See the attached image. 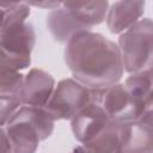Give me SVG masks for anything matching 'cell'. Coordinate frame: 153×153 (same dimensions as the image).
I'll return each instance as SVG.
<instances>
[{
    "mask_svg": "<svg viewBox=\"0 0 153 153\" xmlns=\"http://www.w3.org/2000/svg\"><path fill=\"white\" fill-rule=\"evenodd\" d=\"M63 57L72 78L91 90L117 84L124 74L117 44L92 30L72 37Z\"/></svg>",
    "mask_w": 153,
    "mask_h": 153,
    "instance_id": "6da1fadb",
    "label": "cell"
},
{
    "mask_svg": "<svg viewBox=\"0 0 153 153\" xmlns=\"http://www.w3.org/2000/svg\"><path fill=\"white\" fill-rule=\"evenodd\" d=\"M26 2H5V19L0 30V68L23 72L31 65L36 31L27 19Z\"/></svg>",
    "mask_w": 153,
    "mask_h": 153,
    "instance_id": "7a4b0ae2",
    "label": "cell"
},
{
    "mask_svg": "<svg viewBox=\"0 0 153 153\" xmlns=\"http://www.w3.org/2000/svg\"><path fill=\"white\" fill-rule=\"evenodd\" d=\"M109 1H63L47 14V29L53 39L66 44L80 32L91 31L105 20Z\"/></svg>",
    "mask_w": 153,
    "mask_h": 153,
    "instance_id": "3957f363",
    "label": "cell"
},
{
    "mask_svg": "<svg viewBox=\"0 0 153 153\" xmlns=\"http://www.w3.org/2000/svg\"><path fill=\"white\" fill-rule=\"evenodd\" d=\"M55 121L44 108L22 105L6 123L12 153H36L39 143L51 136Z\"/></svg>",
    "mask_w": 153,
    "mask_h": 153,
    "instance_id": "277c9868",
    "label": "cell"
},
{
    "mask_svg": "<svg viewBox=\"0 0 153 153\" xmlns=\"http://www.w3.org/2000/svg\"><path fill=\"white\" fill-rule=\"evenodd\" d=\"M117 47L124 72L131 74L152 68L153 23L151 18L140 19L134 26L120 35Z\"/></svg>",
    "mask_w": 153,
    "mask_h": 153,
    "instance_id": "5b68a950",
    "label": "cell"
},
{
    "mask_svg": "<svg viewBox=\"0 0 153 153\" xmlns=\"http://www.w3.org/2000/svg\"><path fill=\"white\" fill-rule=\"evenodd\" d=\"M91 102L99 105L105 115L117 123L140 121L147 112L153 110L136 100L121 82L104 88L91 90Z\"/></svg>",
    "mask_w": 153,
    "mask_h": 153,
    "instance_id": "8992f818",
    "label": "cell"
},
{
    "mask_svg": "<svg viewBox=\"0 0 153 153\" xmlns=\"http://www.w3.org/2000/svg\"><path fill=\"white\" fill-rule=\"evenodd\" d=\"M91 103V88L73 78L60 80L44 109L56 121H71L79 111Z\"/></svg>",
    "mask_w": 153,
    "mask_h": 153,
    "instance_id": "52a82bcc",
    "label": "cell"
},
{
    "mask_svg": "<svg viewBox=\"0 0 153 153\" xmlns=\"http://www.w3.org/2000/svg\"><path fill=\"white\" fill-rule=\"evenodd\" d=\"M55 85L56 81L50 73L41 68H31L24 74L23 85L18 94L19 99L23 105L44 108L53 94Z\"/></svg>",
    "mask_w": 153,
    "mask_h": 153,
    "instance_id": "ba28073f",
    "label": "cell"
},
{
    "mask_svg": "<svg viewBox=\"0 0 153 153\" xmlns=\"http://www.w3.org/2000/svg\"><path fill=\"white\" fill-rule=\"evenodd\" d=\"M110 122L102 108L91 102L71 120V129L76 141L84 145L97 136Z\"/></svg>",
    "mask_w": 153,
    "mask_h": 153,
    "instance_id": "9c48e42d",
    "label": "cell"
},
{
    "mask_svg": "<svg viewBox=\"0 0 153 153\" xmlns=\"http://www.w3.org/2000/svg\"><path fill=\"white\" fill-rule=\"evenodd\" d=\"M153 110L140 121L123 123L121 153H153Z\"/></svg>",
    "mask_w": 153,
    "mask_h": 153,
    "instance_id": "30bf717a",
    "label": "cell"
},
{
    "mask_svg": "<svg viewBox=\"0 0 153 153\" xmlns=\"http://www.w3.org/2000/svg\"><path fill=\"white\" fill-rule=\"evenodd\" d=\"M145 8V1H115L109 4L105 16L109 31L120 36L142 19Z\"/></svg>",
    "mask_w": 153,
    "mask_h": 153,
    "instance_id": "8fae6325",
    "label": "cell"
},
{
    "mask_svg": "<svg viewBox=\"0 0 153 153\" xmlns=\"http://www.w3.org/2000/svg\"><path fill=\"white\" fill-rule=\"evenodd\" d=\"M123 123L110 122L97 136L82 146L90 153H121Z\"/></svg>",
    "mask_w": 153,
    "mask_h": 153,
    "instance_id": "7c38bea8",
    "label": "cell"
},
{
    "mask_svg": "<svg viewBox=\"0 0 153 153\" xmlns=\"http://www.w3.org/2000/svg\"><path fill=\"white\" fill-rule=\"evenodd\" d=\"M127 91L140 103L145 104L148 108L153 105V96H152V87H153V75L152 68L143 69L136 73L129 74V76L123 82Z\"/></svg>",
    "mask_w": 153,
    "mask_h": 153,
    "instance_id": "4fadbf2b",
    "label": "cell"
},
{
    "mask_svg": "<svg viewBox=\"0 0 153 153\" xmlns=\"http://www.w3.org/2000/svg\"><path fill=\"white\" fill-rule=\"evenodd\" d=\"M23 80V72L0 68V94H19Z\"/></svg>",
    "mask_w": 153,
    "mask_h": 153,
    "instance_id": "5bb4252c",
    "label": "cell"
},
{
    "mask_svg": "<svg viewBox=\"0 0 153 153\" xmlns=\"http://www.w3.org/2000/svg\"><path fill=\"white\" fill-rule=\"evenodd\" d=\"M22 105L18 94H0V127H5Z\"/></svg>",
    "mask_w": 153,
    "mask_h": 153,
    "instance_id": "9a60e30c",
    "label": "cell"
},
{
    "mask_svg": "<svg viewBox=\"0 0 153 153\" xmlns=\"http://www.w3.org/2000/svg\"><path fill=\"white\" fill-rule=\"evenodd\" d=\"M0 153H12V147L4 127H0Z\"/></svg>",
    "mask_w": 153,
    "mask_h": 153,
    "instance_id": "2e32d148",
    "label": "cell"
},
{
    "mask_svg": "<svg viewBox=\"0 0 153 153\" xmlns=\"http://www.w3.org/2000/svg\"><path fill=\"white\" fill-rule=\"evenodd\" d=\"M30 7L33 6V7H42V8H45V10H54L56 7H59L61 5V1H29L26 2Z\"/></svg>",
    "mask_w": 153,
    "mask_h": 153,
    "instance_id": "e0dca14e",
    "label": "cell"
},
{
    "mask_svg": "<svg viewBox=\"0 0 153 153\" xmlns=\"http://www.w3.org/2000/svg\"><path fill=\"white\" fill-rule=\"evenodd\" d=\"M4 19H5V2H0V30L2 27Z\"/></svg>",
    "mask_w": 153,
    "mask_h": 153,
    "instance_id": "ac0fdd59",
    "label": "cell"
},
{
    "mask_svg": "<svg viewBox=\"0 0 153 153\" xmlns=\"http://www.w3.org/2000/svg\"><path fill=\"white\" fill-rule=\"evenodd\" d=\"M69 153H90L82 145H80V146H76V147H74Z\"/></svg>",
    "mask_w": 153,
    "mask_h": 153,
    "instance_id": "d6986e66",
    "label": "cell"
}]
</instances>
